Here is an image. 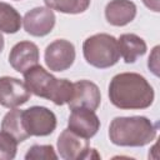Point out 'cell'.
I'll use <instances>...</instances> for the list:
<instances>
[{
    "label": "cell",
    "instance_id": "22",
    "mask_svg": "<svg viewBox=\"0 0 160 160\" xmlns=\"http://www.w3.org/2000/svg\"><path fill=\"white\" fill-rule=\"evenodd\" d=\"M2 49H4V38H2V35L0 32V52L2 51Z\"/></svg>",
    "mask_w": 160,
    "mask_h": 160
},
{
    "label": "cell",
    "instance_id": "19",
    "mask_svg": "<svg viewBox=\"0 0 160 160\" xmlns=\"http://www.w3.org/2000/svg\"><path fill=\"white\" fill-rule=\"evenodd\" d=\"M26 160H56L58 155L51 145H34L25 155Z\"/></svg>",
    "mask_w": 160,
    "mask_h": 160
},
{
    "label": "cell",
    "instance_id": "4",
    "mask_svg": "<svg viewBox=\"0 0 160 160\" xmlns=\"http://www.w3.org/2000/svg\"><path fill=\"white\" fill-rule=\"evenodd\" d=\"M82 52L85 60L98 69L115 65L120 56L118 40L109 34H95L88 38L82 44Z\"/></svg>",
    "mask_w": 160,
    "mask_h": 160
},
{
    "label": "cell",
    "instance_id": "9",
    "mask_svg": "<svg viewBox=\"0 0 160 160\" xmlns=\"http://www.w3.org/2000/svg\"><path fill=\"white\" fill-rule=\"evenodd\" d=\"M22 25L28 34L32 36H45L55 25V15L49 8H34L25 14Z\"/></svg>",
    "mask_w": 160,
    "mask_h": 160
},
{
    "label": "cell",
    "instance_id": "1",
    "mask_svg": "<svg viewBox=\"0 0 160 160\" xmlns=\"http://www.w3.org/2000/svg\"><path fill=\"white\" fill-rule=\"evenodd\" d=\"M109 98L119 109H146L154 101V90L142 75L122 72L110 81Z\"/></svg>",
    "mask_w": 160,
    "mask_h": 160
},
{
    "label": "cell",
    "instance_id": "13",
    "mask_svg": "<svg viewBox=\"0 0 160 160\" xmlns=\"http://www.w3.org/2000/svg\"><path fill=\"white\" fill-rule=\"evenodd\" d=\"M136 5L130 0H111L105 8V18L114 26H124L134 20Z\"/></svg>",
    "mask_w": 160,
    "mask_h": 160
},
{
    "label": "cell",
    "instance_id": "11",
    "mask_svg": "<svg viewBox=\"0 0 160 160\" xmlns=\"http://www.w3.org/2000/svg\"><path fill=\"white\" fill-rule=\"evenodd\" d=\"M74 84V94L71 100L68 102L70 109L74 108H86L90 110H96L100 105L101 95L96 84L89 80H80Z\"/></svg>",
    "mask_w": 160,
    "mask_h": 160
},
{
    "label": "cell",
    "instance_id": "21",
    "mask_svg": "<svg viewBox=\"0 0 160 160\" xmlns=\"http://www.w3.org/2000/svg\"><path fill=\"white\" fill-rule=\"evenodd\" d=\"M146 8H149L152 11H159V0H142Z\"/></svg>",
    "mask_w": 160,
    "mask_h": 160
},
{
    "label": "cell",
    "instance_id": "7",
    "mask_svg": "<svg viewBox=\"0 0 160 160\" xmlns=\"http://www.w3.org/2000/svg\"><path fill=\"white\" fill-rule=\"evenodd\" d=\"M58 150L65 160H80L91 158V149L88 139L66 129L58 139Z\"/></svg>",
    "mask_w": 160,
    "mask_h": 160
},
{
    "label": "cell",
    "instance_id": "8",
    "mask_svg": "<svg viewBox=\"0 0 160 160\" xmlns=\"http://www.w3.org/2000/svg\"><path fill=\"white\" fill-rule=\"evenodd\" d=\"M30 90L25 82L16 78H0V104L5 108L14 109L25 104L30 99Z\"/></svg>",
    "mask_w": 160,
    "mask_h": 160
},
{
    "label": "cell",
    "instance_id": "6",
    "mask_svg": "<svg viewBox=\"0 0 160 160\" xmlns=\"http://www.w3.org/2000/svg\"><path fill=\"white\" fill-rule=\"evenodd\" d=\"M74 60L75 48L68 40H55L45 49V62L46 66L52 71H64L69 69Z\"/></svg>",
    "mask_w": 160,
    "mask_h": 160
},
{
    "label": "cell",
    "instance_id": "15",
    "mask_svg": "<svg viewBox=\"0 0 160 160\" xmlns=\"http://www.w3.org/2000/svg\"><path fill=\"white\" fill-rule=\"evenodd\" d=\"M1 130L10 134L18 142H21L29 138V134L26 132L22 122V110L12 109L10 110L2 119L1 122Z\"/></svg>",
    "mask_w": 160,
    "mask_h": 160
},
{
    "label": "cell",
    "instance_id": "5",
    "mask_svg": "<svg viewBox=\"0 0 160 160\" xmlns=\"http://www.w3.org/2000/svg\"><path fill=\"white\" fill-rule=\"evenodd\" d=\"M22 122L29 136H46L56 128L55 114L44 106H32L24 110Z\"/></svg>",
    "mask_w": 160,
    "mask_h": 160
},
{
    "label": "cell",
    "instance_id": "2",
    "mask_svg": "<svg viewBox=\"0 0 160 160\" xmlns=\"http://www.w3.org/2000/svg\"><path fill=\"white\" fill-rule=\"evenodd\" d=\"M24 78L25 85L31 94L51 100L56 105H64L72 98V82L66 79H56L39 65H35L24 72Z\"/></svg>",
    "mask_w": 160,
    "mask_h": 160
},
{
    "label": "cell",
    "instance_id": "10",
    "mask_svg": "<svg viewBox=\"0 0 160 160\" xmlns=\"http://www.w3.org/2000/svg\"><path fill=\"white\" fill-rule=\"evenodd\" d=\"M100 128V120L94 112V110L86 108H74L68 121V129L75 134L90 139L92 138Z\"/></svg>",
    "mask_w": 160,
    "mask_h": 160
},
{
    "label": "cell",
    "instance_id": "18",
    "mask_svg": "<svg viewBox=\"0 0 160 160\" xmlns=\"http://www.w3.org/2000/svg\"><path fill=\"white\" fill-rule=\"evenodd\" d=\"M18 150V141L8 132H0V159L11 160L15 158Z\"/></svg>",
    "mask_w": 160,
    "mask_h": 160
},
{
    "label": "cell",
    "instance_id": "3",
    "mask_svg": "<svg viewBox=\"0 0 160 160\" xmlns=\"http://www.w3.org/2000/svg\"><path fill=\"white\" fill-rule=\"evenodd\" d=\"M156 136V126L145 116L115 118L109 128V138L119 146H144Z\"/></svg>",
    "mask_w": 160,
    "mask_h": 160
},
{
    "label": "cell",
    "instance_id": "12",
    "mask_svg": "<svg viewBox=\"0 0 160 160\" xmlns=\"http://www.w3.org/2000/svg\"><path fill=\"white\" fill-rule=\"evenodd\" d=\"M39 49L31 41H20L10 51L9 62L19 72L24 74L32 66L38 65Z\"/></svg>",
    "mask_w": 160,
    "mask_h": 160
},
{
    "label": "cell",
    "instance_id": "16",
    "mask_svg": "<svg viewBox=\"0 0 160 160\" xmlns=\"http://www.w3.org/2000/svg\"><path fill=\"white\" fill-rule=\"evenodd\" d=\"M20 14L9 4L0 1V31L15 34L21 26Z\"/></svg>",
    "mask_w": 160,
    "mask_h": 160
},
{
    "label": "cell",
    "instance_id": "17",
    "mask_svg": "<svg viewBox=\"0 0 160 160\" xmlns=\"http://www.w3.org/2000/svg\"><path fill=\"white\" fill-rule=\"evenodd\" d=\"M44 2L49 9L64 14H80L90 5V0H44Z\"/></svg>",
    "mask_w": 160,
    "mask_h": 160
},
{
    "label": "cell",
    "instance_id": "20",
    "mask_svg": "<svg viewBox=\"0 0 160 160\" xmlns=\"http://www.w3.org/2000/svg\"><path fill=\"white\" fill-rule=\"evenodd\" d=\"M158 52H159V46H155L154 48V51L152 54L149 56V61H148V66L149 69L155 74V75H159V56H158Z\"/></svg>",
    "mask_w": 160,
    "mask_h": 160
},
{
    "label": "cell",
    "instance_id": "14",
    "mask_svg": "<svg viewBox=\"0 0 160 160\" xmlns=\"http://www.w3.org/2000/svg\"><path fill=\"white\" fill-rule=\"evenodd\" d=\"M118 49L124 61L131 64L146 52V44L135 34H122L118 40Z\"/></svg>",
    "mask_w": 160,
    "mask_h": 160
}]
</instances>
